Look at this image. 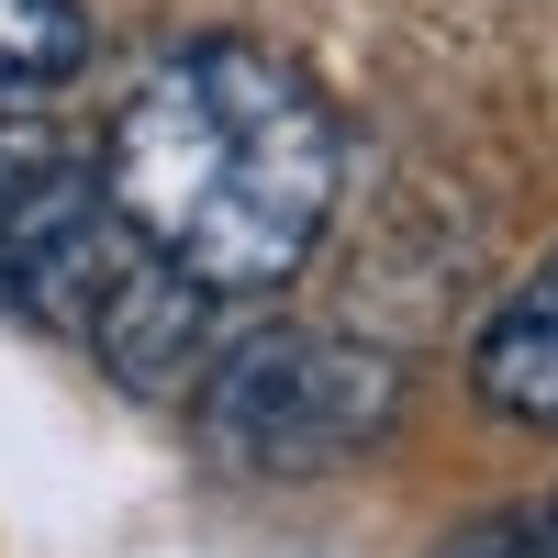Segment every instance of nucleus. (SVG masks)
I'll return each mask as SVG.
<instances>
[{
	"instance_id": "39448f33",
	"label": "nucleus",
	"mask_w": 558,
	"mask_h": 558,
	"mask_svg": "<svg viewBox=\"0 0 558 558\" xmlns=\"http://www.w3.org/2000/svg\"><path fill=\"white\" fill-rule=\"evenodd\" d=\"M470 391L502 413V425H536L558 436V246L492 302L481 347H470Z\"/></svg>"
},
{
	"instance_id": "0eeeda50",
	"label": "nucleus",
	"mask_w": 558,
	"mask_h": 558,
	"mask_svg": "<svg viewBox=\"0 0 558 558\" xmlns=\"http://www.w3.org/2000/svg\"><path fill=\"white\" fill-rule=\"evenodd\" d=\"M45 168H57V146H45V123H23L12 101H0V202H12V191H34Z\"/></svg>"
},
{
	"instance_id": "7ed1b4c3",
	"label": "nucleus",
	"mask_w": 558,
	"mask_h": 558,
	"mask_svg": "<svg viewBox=\"0 0 558 558\" xmlns=\"http://www.w3.org/2000/svg\"><path fill=\"white\" fill-rule=\"evenodd\" d=\"M146 257V235L112 213L101 168H45L34 191L0 202V302L23 324H57V336H89V313L112 302V279Z\"/></svg>"
},
{
	"instance_id": "f03ea898",
	"label": "nucleus",
	"mask_w": 558,
	"mask_h": 558,
	"mask_svg": "<svg viewBox=\"0 0 558 558\" xmlns=\"http://www.w3.org/2000/svg\"><path fill=\"white\" fill-rule=\"evenodd\" d=\"M402 425V357L336 324H257L202 368V436L257 481L347 470Z\"/></svg>"
},
{
	"instance_id": "423d86ee",
	"label": "nucleus",
	"mask_w": 558,
	"mask_h": 558,
	"mask_svg": "<svg viewBox=\"0 0 558 558\" xmlns=\"http://www.w3.org/2000/svg\"><path fill=\"white\" fill-rule=\"evenodd\" d=\"M89 68V12L78 0H0V101H34V89H68Z\"/></svg>"
},
{
	"instance_id": "20e7f679",
	"label": "nucleus",
	"mask_w": 558,
	"mask_h": 558,
	"mask_svg": "<svg viewBox=\"0 0 558 558\" xmlns=\"http://www.w3.org/2000/svg\"><path fill=\"white\" fill-rule=\"evenodd\" d=\"M213 313H223V302L202 291V279H179V268L146 246V257L112 279V302L89 313V357H101L123 391H179V380H202V368L223 357V347H213Z\"/></svg>"
},
{
	"instance_id": "6e6552de",
	"label": "nucleus",
	"mask_w": 558,
	"mask_h": 558,
	"mask_svg": "<svg viewBox=\"0 0 558 558\" xmlns=\"http://www.w3.org/2000/svg\"><path fill=\"white\" fill-rule=\"evenodd\" d=\"M514 547H525V558H558V492H547V502H536V514L514 525Z\"/></svg>"
},
{
	"instance_id": "f257e3e1",
	"label": "nucleus",
	"mask_w": 558,
	"mask_h": 558,
	"mask_svg": "<svg viewBox=\"0 0 558 558\" xmlns=\"http://www.w3.org/2000/svg\"><path fill=\"white\" fill-rule=\"evenodd\" d=\"M336 179H347L336 101L246 34L157 57L101 134L112 213L213 302L302 279V257L336 223Z\"/></svg>"
}]
</instances>
